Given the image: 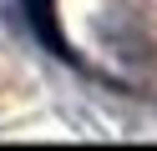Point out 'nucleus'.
I'll return each mask as SVG.
<instances>
[{
    "label": "nucleus",
    "instance_id": "nucleus-1",
    "mask_svg": "<svg viewBox=\"0 0 157 151\" xmlns=\"http://www.w3.org/2000/svg\"><path fill=\"white\" fill-rule=\"evenodd\" d=\"M25 20H31L36 40H41L51 56H61V60H71V66H76V50L66 45L61 25H56V0H25Z\"/></svg>",
    "mask_w": 157,
    "mask_h": 151
}]
</instances>
